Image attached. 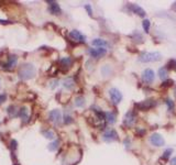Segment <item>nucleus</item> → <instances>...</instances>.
Wrapping results in <instances>:
<instances>
[{"label": "nucleus", "mask_w": 176, "mask_h": 165, "mask_svg": "<svg viewBox=\"0 0 176 165\" xmlns=\"http://www.w3.org/2000/svg\"><path fill=\"white\" fill-rule=\"evenodd\" d=\"M35 76V67L32 64H23L19 69V77L22 80H28Z\"/></svg>", "instance_id": "1"}, {"label": "nucleus", "mask_w": 176, "mask_h": 165, "mask_svg": "<svg viewBox=\"0 0 176 165\" xmlns=\"http://www.w3.org/2000/svg\"><path fill=\"white\" fill-rule=\"evenodd\" d=\"M162 58V54L160 52H144L140 55L139 61L142 63H150V62L160 61Z\"/></svg>", "instance_id": "2"}, {"label": "nucleus", "mask_w": 176, "mask_h": 165, "mask_svg": "<svg viewBox=\"0 0 176 165\" xmlns=\"http://www.w3.org/2000/svg\"><path fill=\"white\" fill-rule=\"evenodd\" d=\"M109 96H110V99H111L113 105L120 104V101L122 100V94L120 93V90L117 89V88H111L109 90Z\"/></svg>", "instance_id": "3"}, {"label": "nucleus", "mask_w": 176, "mask_h": 165, "mask_svg": "<svg viewBox=\"0 0 176 165\" xmlns=\"http://www.w3.org/2000/svg\"><path fill=\"white\" fill-rule=\"evenodd\" d=\"M102 139H104L105 142H115V141H117L119 139L118 133L116 132V130L109 129L107 131H105Z\"/></svg>", "instance_id": "4"}, {"label": "nucleus", "mask_w": 176, "mask_h": 165, "mask_svg": "<svg viewBox=\"0 0 176 165\" xmlns=\"http://www.w3.org/2000/svg\"><path fill=\"white\" fill-rule=\"evenodd\" d=\"M150 142H151L152 145L158 147H163V145L165 144L164 139H163L161 134H158V133H153V134L150 136Z\"/></svg>", "instance_id": "5"}, {"label": "nucleus", "mask_w": 176, "mask_h": 165, "mask_svg": "<svg viewBox=\"0 0 176 165\" xmlns=\"http://www.w3.org/2000/svg\"><path fill=\"white\" fill-rule=\"evenodd\" d=\"M154 77H155L154 72L152 69H150V68L144 69L143 73H142V80L145 84H152L153 80H154Z\"/></svg>", "instance_id": "6"}, {"label": "nucleus", "mask_w": 176, "mask_h": 165, "mask_svg": "<svg viewBox=\"0 0 176 165\" xmlns=\"http://www.w3.org/2000/svg\"><path fill=\"white\" fill-rule=\"evenodd\" d=\"M49 119L50 121H52L54 124H60L62 121V115L61 111L58 109H55V110H52V111L49 113Z\"/></svg>", "instance_id": "7"}, {"label": "nucleus", "mask_w": 176, "mask_h": 165, "mask_svg": "<svg viewBox=\"0 0 176 165\" xmlns=\"http://www.w3.org/2000/svg\"><path fill=\"white\" fill-rule=\"evenodd\" d=\"M88 53L91 57L94 58H99L102 57L104 55H106L107 53V50L106 49H102V47H97V49H89Z\"/></svg>", "instance_id": "8"}, {"label": "nucleus", "mask_w": 176, "mask_h": 165, "mask_svg": "<svg viewBox=\"0 0 176 165\" xmlns=\"http://www.w3.org/2000/svg\"><path fill=\"white\" fill-rule=\"evenodd\" d=\"M17 63H18V57H17L15 55H10L8 62L2 66V67H4V69H6V71H12V69L15 67Z\"/></svg>", "instance_id": "9"}, {"label": "nucleus", "mask_w": 176, "mask_h": 165, "mask_svg": "<svg viewBox=\"0 0 176 165\" xmlns=\"http://www.w3.org/2000/svg\"><path fill=\"white\" fill-rule=\"evenodd\" d=\"M155 105H156V102H155L153 99H147V100L142 101V102H140V104H137L135 105V107L141 109V110H147V109L153 108Z\"/></svg>", "instance_id": "10"}, {"label": "nucleus", "mask_w": 176, "mask_h": 165, "mask_svg": "<svg viewBox=\"0 0 176 165\" xmlns=\"http://www.w3.org/2000/svg\"><path fill=\"white\" fill-rule=\"evenodd\" d=\"M69 36H71V39L76 41V42H80V43H85V42H86V38L79 32V31H77V30H73V31H71Z\"/></svg>", "instance_id": "11"}, {"label": "nucleus", "mask_w": 176, "mask_h": 165, "mask_svg": "<svg viewBox=\"0 0 176 165\" xmlns=\"http://www.w3.org/2000/svg\"><path fill=\"white\" fill-rule=\"evenodd\" d=\"M128 9L130 11H132L133 13H135L138 15L139 17H145V11L140 7V6H138V4H128Z\"/></svg>", "instance_id": "12"}, {"label": "nucleus", "mask_w": 176, "mask_h": 165, "mask_svg": "<svg viewBox=\"0 0 176 165\" xmlns=\"http://www.w3.org/2000/svg\"><path fill=\"white\" fill-rule=\"evenodd\" d=\"M135 119H137V117H135V113L133 111H129L127 112L126 116H124V119H123V122H124V124L128 127H131L135 122Z\"/></svg>", "instance_id": "13"}, {"label": "nucleus", "mask_w": 176, "mask_h": 165, "mask_svg": "<svg viewBox=\"0 0 176 165\" xmlns=\"http://www.w3.org/2000/svg\"><path fill=\"white\" fill-rule=\"evenodd\" d=\"M50 4V7H49V10L52 15H60L62 13V9L60 7V4L57 2H55V1H47Z\"/></svg>", "instance_id": "14"}, {"label": "nucleus", "mask_w": 176, "mask_h": 165, "mask_svg": "<svg viewBox=\"0 0 176 165\" xmlns=\"http://www.w3.org/2000/svg\"><path fill=\"white\" fill-rule=\"evenodd\" d=\"M18 116L22 119V122H23V123L29 121V111H28V108L22 107L21 109H19Z\"/></svg>", "instance_id": "15"}, {"label": "nucleus", "mask_w": 176, "mask_h": 165, "mask_svg": "<svg viewBox=\"0 0 176 165\" xmlns=\"http://www.w3.org/2000/svg\"><path fill=\"white\" fill-rule=\"evenodd\" d=\"M72 58L71 57H62L60 60V65H61V67L64 69V71H67L71 66H72Z\"/></svg>", "instance_id": "16"}, {"label": "nucleus", "mask_w": 176, "mask_h": 165, "mask_svg": "<svg viewBox=\"0 0 176 165\" xmlns=\"http://www.w3.org/2000/svg\"><path fill=\"white\" fill-rule=\"evenodd\" d=\"M91 44H93L94 46L102 47V49H105L106 46H108V42H107V41H105V40H102V39H95V40H93Z\"/></svg>", "instance_id": "17"}, {"label": "nucleus", "mask_w": 176, "mask_h": 165, "mask_svg": "<svg viewBox=\"0 0 176 165\" xmlns=\"http://www.w3.org/2000/svg\"><path fill=\"white\" fill-rule=\"evenodd\" d=\"M74 85H75V82H74V79L72 77L64 79V82H63V86L65 88H67V89H72L73 87H74Z\"/></svg>", "instance_id": "18"}, {"label": "nucleus", "mask_w": 176, "mask_h": 165, "mask_svg": "<svg viewBox=\"0 0 176 165\" xmlns=\"http://www.w3.org/2000/svg\"><path fill=\"white\" fill-rule=\"evenodd\" d=\"M58 147H60V141L54 140L53 142H51V143L47 145V149H49L51 152H55V151L58 149Z\"/></svg>", "instance_id": "19"}, {"label": "nucleus", "mask_w": 176, "mask_h": 165, "mask_svg": "<svg viewBox=\"0 0 176 165\" xmlns=\"http://www.w3.org/2000/svg\"><path fill=\"white\" fill-rule=\"evenodd\" d=\"M158 76L162 80H166L167 78V68L165 67H161L158 69Z\"/></svg>", "instance_id": "20"}, {"label": "nucleus", "mask_w": 176, "mask_h": 165, "mask_svg": "<svg viewBox=\"0 0 176 165\" xmlns=\"http://www.w3.org/2000/svg\"><path fill=\"white\" fill-rule=\"evenodd\" d=\"M85 104H86V101H85V98L82 97V96H78V97L75 99V106L78 108H82L85 106Z\"/></svg>", "instance_id": "21"}, {"label": "nucleus", "mask_w": 176, "mask_h": 165, "mask_svg": "<svg viewBox=\"0 0 176 165\" xmlns=\"http://www.w3.org/2000/svg\"><path fill=\"white\" fill-rule=\"evenodd\" d=\"M18 112H19V110H17V107H15V106H10V107L8 108V113H9L12 118L17 117V116H18Z\"/></svg>", "instance_id": "22"}, {"label": "nucleus", "mask_w": 176, "mask_h": 165, "mask_svg": "<svg viewBox=\"0 0 176 165\" xmlns=\"http://www.w3.org/2000/svg\"><path fill=\"white\" fill-rule=\"evenodd\" d=\"M106 120L108 123H115L116 122V116L112 112H106Z\"/></svg>", "instance_id": "23"}, {"label": "nucleus", "mask_w": 176, "mask_h": 165, "mask_svg": "<svg viewBox=\"0 0 176 165\" xmlns=\"http://www.w3.org/2000/svg\"><path fill=\"white\" fill-rule=\"evenodd\" d=\"M150 25H151V23H150V21H149L147 19L143 20V22H142V27H143V30L145 33H147L149 31H150Z\"/></svg>", "instance_id": "24"}, {"label": "nucleus", "mask_w": 176, "mask_h": 165, "mask_svg": "<svg viewBox=\"0 0 176 165\" xmlns=\"http://www.w3.org/2000/svg\"><path fill=\"white\" fill-rule=\"evenodd\" d=\"M165 104L167 105V107H169V111H173V110H174V108H175V105H174V101H173L172 99H166Z\"/></svg>", "instance_id": "25"}, {"label": "nucleus", "mask_w": 176, "mask_h": 165, "mask_svg": "<svg viewBox=\"0 0 176 165\" xmlns=\"http://www.w3.org/2000/svg\"><path fill=\"white\" fill-rule=\"evenodd\" d=\"M43 134L45 136V138H47V139H54L55 138V134H54L53 131H51V130H46V131H44Z\"/></svg>", "instance_id": "26"}, {"label": "nucleus", "mask_w": 176, "mask_h": 165, "mask_svg": "<svg viewBox=\"0 0 176 165\" xmlns=\"http://www.w3.org/2000/svg\"><path fill=\"white\" fill-rule=\"evenodd\" d=\"M173 153V150L172 149H167V150L165 151V152H164V154H163V158H169V155L172 154Z\"/></svg>", "instance_id": "27"}, {"label": "nucleus", "mask_w": 176, "mask_h": 165, "mask_svg": "<svg viewBox=\"0 0 176 165\" xmlns=\"http://www.w3.org/2000/svg\"><path fill=\"white\" fill-rule=\"evenodd\" d=\"M71 122H73V119L71 116H65L64 117V123L65 124H69Z\"/></svg>", "instance_id": "28"}, {"label": "nucleus", "mask_w": 176, "mask_h": 165, "mask_svg": "<svg viewBox=\"0 0 176 165\" xmlns=\"http://www.w3.org/2000/svg\"><path fill=\"white\" fill-rule=\"evenodd\" d=\"M57 86H58V80H57V79H54V80H52V82H51V88H52V89L56 88Z\"/></svg>", "instance_id": "29"}, {"label": "nucleus", "mask_w": 176, "mask_h": 165, "mask_svg": "<svg viewBox=\"0 0 176 165\" xmlns=\"http://www.w3.org/2000/svg\"><path fill=\"white\" fill-rule=\"evenodd\" d=\"M6 99H7V95L6 94H1L0 95V105H2L6 101Z\"/></svg>", "instance_id": "30"}, {"label": "nucleus", "mask_w": 176, "mask_h": 165, "mask_svg": "<svg viewBox=\"0 0 176 165\" xmlns=\"http://www.w3.org/2000/svg\"><path fill=\"white\" fill-rule=\"evenodd\" d=\"M17 147H18V142L15 140H11V149H12V150H15Z\"/></svg>", "instance_id": "31"}, {"label": "nucleus", "mask_w": 176, "mask_h": 165, "mask_svg": "<svg viewBox=\"0 0 176 165\" xmlns=\"http://www.w3.org/2000/svg\"><path fill=\"white\" fill-rule=\"evenodd\" d=\"M85 9L87 10V12H88V15H93V10H91V7H90L89 4H85Z\"/></svg>", "instance_id": "32"}, {"label": "nucleus", "mask_w": 176, "mask_h": 165, "mask_svg": "<svg viewBox=\"0 0 176 165\" xmlns=\"http://www.w3.org/2000/svg\"><path fill=\"white\" fill-rule=\"evenodd\" d=\"M172 85H173V80H164V82H163V86H165V87L172 86Z\"/></svg>", "instance_id": "33"}, {"label": "nucleus", "mask_w": 176, "mask_h": 165, "mask_svg": "<svg viewBox=\"0 0 176 165\" xmlns=\"http://www.w3.org/2000/svg\"><path fill=\"white\" fill-rule=\"evenodd\" d=\"M169 65H171L169 66V68H173V69H175L176 71V61L174 60V61H169Z\"/></svg>", "instance_id": "34"}, {"label": "nucleus", "mask_w": 176, "mask_h": 165, "mask_svg": "<svg viewBox=\"0 0 176 165\" xmlns=\"http://www.w3.org/2000/svg\"><path fill=\"white\" fill-rule=\"evenodd\" d=\"M12 23L11 21H8V20H0V24H10Z\"/></svg>", "instance_id": "35"}, {"label": "nucleus", "mask_w": 176, "mask_h": 165, "mask_svg": "<svg viewBox=\"0 0 176 165\" xmlns=\"http://www.w3.org/2000/svg\"><path fill=\"white\" fill-rule=\"evenodd\" d=\"M171 165H176V156L171 160Z\"/></svg>", "instance_id": "36"}, {"label": "nucleus", "mask_w": 176, "mask_h": 165, "mask_svg": "<svg viewBox=\"0 0 176 165\" xmlns=\"http://www.w3.org/2000/svg\"><path fill=\"white\" fill-rule=\"evenodd\" d=\"M172 9H173V10H174V11H176V1H175V2H174V4H173Z\"/></svg>", "instance_id": "37"}, {"label": "nucleus", "mask_w": 176, "mask_h": 165, "mask_svg": "<svg viewBox=\"0 0 176 165\" xmlns=\"http://www.w3.org/2000/svg\"><path fill=\"white\" fill-rule=\"evenodd\" d=\"M13 165H20V164H19V163H15V164H13Z\"/></svg>", "instance_id": "38"}, {"label": "nucleus", "mask_w": 176, "mask_h": 165, "mask_svg": "<svg viewBox=\"0 0 176 165\" xmlns=\"http://www.w3.org/2000/svg\"><path fill=\"white\" fill-rule=\"evenodd\" d=\"M0 86H1V80H0Z\"/></svg>", "instance_id": "39"}]
</instances>
